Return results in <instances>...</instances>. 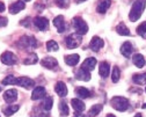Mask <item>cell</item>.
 <instances>
[{"mask_svg": "<svg viewBox=\"0 0 146 117\" xmlns=\"http://www.w3.org/2000/svg\"><path fill=\"white\" fill-rule=\"evenodd\" d=\"M45 95H46V90L44 87H42V86L35 87L33 90V94H31V100H34V101L41 100L43 97H45Z\"/></svg>", "mask_w": 146, "mask_h": 117, "instance_id": "11", "label": "cell"}, {"mask_svg": "<svg viewBox=\"0 0 146 117\" xmlns=\"http://www.w3.org/2000/svg\"><path fill=\"white\" fill-rule=\"evenodd\" d=\"M16 86L23 87L26 89H30L35 86V81L27 76H20V78H16Z\"/></svg>", "mask_w": 146, "mask_h": 117, "instance_id": "8", "label": "cell"}, {"mask_svg": "<svg viewBox=\"0 0 146 117\" xmlns=\"http://www.w3.org/2000/svg\"><path fill=\"white\" fill-rule=\"evenodd\" d=\"M19 109H20V107H19V106H17V104L15 106V104H14V106H9V107H7V108L5 109V111H4V112H5V115H6V116H12V115H14L17 110H19Z\"/></svg>", "mask_w": 146, "mask_h": 117, "instance_id": "31", "label": "cell"}, {"mask_svg": "<svg viewBox=\"0 0 146 117\" xmlns=\"http://www.w3.org/2000/svg\"><path fill=\"white\" fill-rule=\"evenodd\" d=\"M0 90H1V88H0Z\"/></svg>", "mask_w": 146, "mask_h": 117, "instance_id": "47", "label": "cell"}, {"mask_svg": "<svg viewBox=\"0 0 146 117\" xmlns=\"http://www.w3.org/2000/svg\"><path fill=\"white\" fill-rule=\"evenodd\" d=\"M132 52H133V47H132V44L130 42H124L122 44V47H121V53L124 57L130 58L131 55H132Z\"/></svg>", "mask_w": 146, "mask_h": 117, "instance_id": "15", "label": "cell"}, {"mask_svg": "<svg viewBox=\"0 0 146 117\" xmlns=\"http://www.w3.org/2000/svg\"><path fill=\"white\" fill-rule=\"evenodd\" d=\"M116 31H117L119 35H122V36H127V35H130V30H129V28H127L124 23H119V25L117 26V28H116Z\"/></svg>", "mask_w": 146, "mask_h": 117, "instance_id": "28", "label": "cell"}, {"mask_svg": "<svg viewBox=\"0 0 146 117\" xmlns=\"http://www.w3.org/2000/svg\"><path fill=\"white\" fill-rule=\"evenodd\" d=\"M119 78H121V70L117 66H115L113 68V73H111V80H113V82H117L119 80Z\"/></svg>", "mask_w": 146, "mask_h": 117, "instance_id": "32", "label": "cell"}, {"mask_svg": "<svg viewBox=\"0 0 146 117\" xmlns=\"http://www.w3.org/2000/svg\"><path fill=\"white\" fill-rule=\"evenodd\" d=\"M132 81L136 85H146V73H140V74H135L132 76Z\"/></svg>", "mask_w": 146, "mask_h": 117, "instance_id": "25", "label": "cell"}, {"mask_svg": "<svg viewBox=\"0 0 146 117\" xmlns=\"http://www.w3.org/2000/svg\"><path fill=\"white\" fill-rule=\"evenodd\" d=\"M59 111H60V116H63V117H66V116L70 114V109H68L66 102L62 101V102L59 103Z\"/></svg>", "mask_w": 146, "mask_h": 117, "instance_id": "30", "label": "cell"}, {"mask_svg": "<svg viewBox=\"0 0 146 117\" xmlns=\"http://www.w3.org/2000/svg\"><path fill=\"white\" fill-rule=\"evenodd\" d=\"M137 33L140 35V36H146V21L140 23L137 28Z\"/></svg>", "mask_w": 146, "mask_h": 117, "instance_id": "35", "label": "cell"}, {"mask_svg": "<svg viewBox=\"0 0 146 117\" xmlns=\"http://www.w3.org/2000/svg\"><path fill=\"white\" fill-rule=\"evenodd\" d=\"M0 60H1V63L5 65L12 66L17 62V58L12 51H5L1 56H0Z\"/></svg>", "mask_w": 146, "mask_h": 117, "instance_id": "6", "label": "cell"}, {"mask_svg": "<svg viewBox=\"0 0 146 117\" xmlns=\"http://www.w3.org/2000/svg\"><path fill=\"white\" fill-rule=\"evenodd\" d=\"M17 47H19L20 49H35L37 48V41L35 40V37L33 36H22L19 42H17Z\"/></svg>", "mask_w": 146, "mask_h": 117, "instance_id": "3", "label": "cell"}, {"mask_svg": "<svg viewBox=\"0 0 146 117\" xmlns=\"http://www.w3.org/2000/svg\"><path fill=\"white\" fill-rule=\"evenodd\" d=\"M81 42H82V37L78 33L71 34V35H68L65 38V43H66V47L68 49H76V48H78L81 44Z\"/></svg>", "mask_w": 146, "mask_h": 117, "instance_id": "4", "label": "cell"}, {"mask_svg": "<svg viewBox=\"0 0 146 117\" xmlns=\"http://www.w3.org/2000/svg\"><path fill=\"white\" fill-rule=\"evenodd\" d=\"M72 108L76 110V112H82L85 110V103L81 101V99H72L71 100Z\"/></svg>", "mask_w": 146, "mask_h": 117, "instance_id": "21", "label": "cell"}, {"mask_svg": "<svg viewBox=\"0 0 146 117\" xmlns=\"http://www.w3.org/2000/svg\"><path fill=\"white\" fill-rule=\"evenodd\" d=\"M76 94L80 97V99H88V97L92 95L90 92L85 87H77L76 88Z\"/></svg>", "mask_w": 146, "mask_h": 117, "instance_id": "24", "label": "cell"}, {"mask_svg": "<svg viewBox=\"0 0 146 117\" xmlns=\"http://www.w3.org/2000/svg\"><path fill=\"white\" fill-rule=\"evenodd\" d=\"M0 117H1V116H0Z\"/></svg>", "mask_w": 146, "mask_h": 117, "instance_id": "48", "label": "cell"}, {"mask_svg": "<svg viewBox=\"0 0 146 117\" xmlns=\"http://www.w3.org/2000/svg\"><path fill=\"white\" fill-rule=\"evenodd\" d=\"M29 21H30V17H27L26 20H22L21 22H20V25H22V26H26L27 28L29 27Z\"/></svg>", "mask_w": 146, "mask_h": 117, "instance_id": "38", "label": "cell"}, {"mask_svg": "<svg viewBox=\"0 0 146 117\" xmlns=\"http://www.w3.org/2000/svg\"><path fill=\"white\" fill-rule=\"evenodd\" d=\"M145 6H146V0H136V1L133 3V5H132V7H131L130 14H129L130 21L135 22V21L138 20V19L141 16L144 9H145Z\"/></svg>", "mask_w": 146, "mask_h": 117, "instance_id": "1", "label": "cell"}, {"mask_svg": "<svg viewBox=\"0 0 146 117\" xmlns=\"http://www.w3.org/2000/svg\"><path fill=\"white\" fill-rule=\"evenodd\" d=\"M141 108H143V109H146V103H144V104L141 106Z\"/></svg>", "mask_w": 146, "mask_h": 117, "instance_id": "42", "label": "cell"}, {"mask_svg": "<svg viewBox=\"0 0 146 117\" xmlns=\"http://www.w3.org/2000/svg\"><path fill=\"white\" fill-rule=\"evenodd\" d=\"M41 64H42L43 67H45L48 70H57L58 68L57 59H56V58H53V57H50V56L43 58V59L41 60Z\"/></svg>", "mask_w": 146, "mask_h": 117, "instance_id": "7", "label": "cell"}, {"mask_svg": "<svg viewBox=\"0 0 146 117\" xmlns=\"http://www.w3.org/2000/svg\"><path fill=\"white\" fill-rule=\"evenodd\" d=\"M34 25L38 28V30L41 31H45L48 30L49 28V21L46 17H43V16H37L34 19Z\"/></svg>", "mask_w": 146, "mask_h": 117, "instance_id": "9", "label": "cell"}, {"mask_svg": "<svg viewBox=\"0 0 146 117\" xmlns=\"http://www.w3.org/2000/svg\"><path fill=\"white\" fill-rule=\"evenodd\" d=\"M78 3H84V1H86V0H77Z\"/></svg>", "mask_w": 146, "mask_h": 117, "instance_id": "44", "label": "cell"}, {"mask_svg": "<svg viewBox=\"0 0 146 117\" xmlns=\"http://www.w3.org/2000/svg\"><path fill=\"white\" fill-rule=\"evenodd\" d=\"M38 62V57L36 53H30L29 56H27L23 59V64L25 65H34Z\"/></svg>", "mask_w": 146, "mask_h": 117, "instance_id": "26", "label": "cell"}, {"mask_svg": "<svg viewBox=\"0 0 146 117\" xmlns=\"http://www.w3.org/2000/svg\"><path fill=\"white\" fill-rule=\"evenodd\" d=\"M56 5L59 8H67L70 5V0H56Z\"/></svg>", "mask_w": 146, "mask_h": 117, "instance_id": "36", "label": "cell"}, {"mask_svg": "<svg viewBox=\"0 0 146 117\" xmlns=\"http://www.w3.org/2000/svg\"><path fill=\"white\" fill-rule=\"evenodd\" d=\"M72 26L74 27L76 31H77L78 34H80V35H85V34L88 31V26H87V23L82 20L81 17H79V16L73 17Z\"/></svg>", "mask_w": 146, "mask_h": 117, "instance_id": "5", "label": "cell"}, {"mask_svg": "<svg viewBox=\"0 0 146 117\" xmlns=\"http://www.w3.org/2000/svg\"><path fill=\"white\" fill-rule=\"evenodd\" d=\"M109 72H110V65L107 62H102L100 63V68H99V74L101 75V78L106 79L109 76Z\"/></svg>", "mask_w": 146, "mask_h": 117, "instance_id": "20", "label": "cell"}, {"mask_svg": "<svg viewBox=\"0 0 146 117\" xmlns=\"http://www.w3.org/2000/svg\"><path fill=\"white\" fill-rule=\"evenodd\" d=\"M132 62H133V64H135L138 68H141V67L145 65L144 56L140 55V53H135V55L132 56Z\"/></svg>", "mask_w": 146, "mask_h": 117, "instance_id": "23", "label": "cell"}, {"mask_svg": "<svg viewBox=\"0 0 146 117\" xmlns=\"http://www.w3.org/2000/svg\"><path fill=\"white\" fill-rule=\"evenodd\" d=\"M110 104L114 109L118 111H125L129 108V101L123 96H115L110 100Z\"/></svg>", "mask_w": 146, "mask_h": 117, "instance_id": "2", "label": "cell"}, {"mask_svg": "<svg viewBox=\"0 0 146 117\" xmlns=\"http://www.w3.org/2000/svg\"><path fill=\"white\" fill-rule=\"evenodd\" d=\"M95 65H96V59H95L94 57H89V58H86V59L82 62L81 67L90 72V71H93V70H94Z\"/></svg>", "mask_w": 146, "mask_h": 117, "instance_id": "16", "label": "cell"}, {"mask_svg": "<svg viewBox=\"0 0 146 117\" xmlns=\"http://www.w3.org/2000/svg\"><path fill=\"white\" fill-rule=\"evenodd\" d=\"M5 9H6V7H5V4H4L3 1H0V13L5 12Z\"/></svg>", "mask_w": 146, "mask_h": 117, "instance_id": "39", "label": "cell"}, {"mask_svg": "<svg viewBox=\"0 0 146 117\" xmlns=\"http://www.w3.org/2000/svg\"><path fill=\"white\" fill-rule=\"evenodd\" d=\"M106 117H116V116H115V115H113V114H108Z\"/></svg>", "mask_w": 146, "mask_h": 117, "instance_id": "41", "label": "cell"}, {"mask_svg": "<svg viewBox=\"0 0 146 117\" xmlns=\"http://www.w3.org/2000/svg\"><path fill=\"white\" fill-rule=\"evenodd\" d=\"M58 49H59V47H58V43H57L56 41L51 40V41H48V42H46V50H48V51H50V52H52V51H58Z\"/></svg>", "mask_w": 146, "mask_h": 117, "instance_id": "29", "label": "cell"}, {"mask_svg": "<svg viewBox=\"0 0 146 117\" xmlns=\"http://www.w3.org/2000/svg\"><path fill=\"white\" fill-rule=\"evenodd\" d=\"M25 3H29V1H31V0H23Z\"/></svg>", "mask_w": 146, "mask_h": 117, "instance_id": "45", "label": "cell"}, {"mask_svg": "<svg viewBox=\"0 0 146 117\" xmlns=\"http://www.w3.org/2000/svg\"><path fill=\"white\" fill-rule=\"evenodd\" d=\"M17 99V90L16 89H8L4 93V100L7 103H13Z\"/></svg>", "mask_w": 146, "mask_h": 117, "instance_id": "14", "label": "cell"}, {"mask_svg": "<svg viewBox=\"0 0 146 117\" xmlns=\"http://www.w3.org/2000/svg\"><path fill=\"white\" fill-rule=\"evenodd\" d=\"M89 73H90L89 71H87V70L80 67V68L76 72V78H77L78 80H81V81H89V80H90V74H89Z\"/></svg>", "mask_w": 146, "mask_h": 117, "instance_id": "17", "label": "cell"}, {"mask_svg": "<svg viewBox=\"0 0 146 117\" xmlns=\"http://www.w3.org/2000/svg\"><path fill=\"white\" fill-rule=\"evenodd\" d=\"M54 90H56L57 95L60 97H65L67 95V87L63 81H58L54 86Z\"/></svg>", "mask_w": 146, "mask_h": 117, "instance_id": "19", "label": "cell"}, {"mask_svg": "<svg viewBox=\"0 0 146 117\" xmlns=\"http://www.w3.org/2000/svg\"><path fill=\"white\" fill-rule=\"evenodd\" d=\"M26 7V4L23 0H17V1L13 3L11 6H9V13L11 14H17V13H20L22 9H25Z\"/></svg>", "mask_w": 146, "mask_h": 117, "instance_id": "12", "label": "cell"}, {"mask_svg": "<svg viewBox=\"0 0 146 117\" xmlns=\"http://www.w3.org/2000/svg\"><path fill=\"white\" fill-rule=\"evenodd\" d=\"M110 5H111L110 0H100L99 4H98V6H96V12H98L99 14H104V13L109 9Z\"/></svg>", "mask_w": 146, "mask_h": 117, "instance_id": "18", "label": "cell"}, {"mask_svg": "<svg viewBox=\"0 0 146 117\" xmlns=\"http://www.w3.org/2000/svg\"><path fill=\"white\" fill-rule=\"evenodd\" d=\"M3 85H16V78L12 74L7 75L3 80Z\"/></svg>", "mask_w": 146, "mask_h": 117, "instance_id": "34", "label": "cell"}, {"mask_svg": "<svg viewBox=\"0 0 146 117\" xmlns=\"http://www.w3.org/2000/svg\"><path fill=\"white\" fill-rule=\"evenodd\" d=\"M102 108H103V106H102V104H94L92 108L89 109V111H88L89 117H95V116H98V115L101 112Z\"/></svg>", "mask_w": 146, "mask_h": 117, "instance_id": "27", "label": "cell"}, {"mask_svg": "<svg viewBox=\"0 0 146 117\" xmlns=\"http://www.w3.org/2000/svg\"><path fill=\"white\" fill-rule=\"evenodd\" d=\"M80 60V57L79 55L74 53V55H67L65 57V63L68 65V66H76Z\"/></svg>", "mask_w": 146, "mask_h": 117, "instance_id": "22", "label": "cell"}, {"mask_svg": "<svg viewBox=\"0 0 146 117\" xmlns=\"http://www.w3.org/2000/svg\"><path fill=\"white\" fill-rule=\"evenodd\" d=\"M7 23H8V20L6 17H4V16H0V28H3V27H6L7 26Z\"/></svg>", "mask_w": 146, "mask_h": 117, "instance_id": "37", "label": "cell"}, {"mask_svg": "<svg viewBox=\"0 0 146 117\" xmlns=\"http://www.w3.org/2000/svg\"><path fill=\"white\" fill-rule=\"evenodd\" d=\"M53 26L57 28V31L59 34L65 31V20H64V16L63 15H58L57 17L53 19Z\"/></svg>", "mask_w": 146, "mask_h": 117, "instance_id": "13", "label": "cell"}, {"mask_svg": "<svg viewBox=\"0 0 146 117\" xmlns=\"http://www.w3.org/2000/svg\"><path fill=\"white\" fill-rule=\"evenodd\" d=\"M103 45H104L103 40H102V38H100V37H98V36H94V37L92 38V41H90V43H89L90 50H93L94 52L100 51V50L103 48Z\"/></svg>", "mask_w": 146, "mask_h": 117, "instance_id": "10", "label": "cell"}, {"mask_svg": "<svg viewBox=\"0 0 146 117\" xmlns=\"http://www.w3.org/2000/svg\"><path fill=\"white\" fill-rule=\"evenodd\" d=\"M135 117H143V116H141V114H137Z\"/></svg>", "mask_w": 146, "mask_h": 117, "instance_id": "43", "label": "cell"}, {"mask_svg": "<svg viewBox=\"0 0 146 117\" xmlns=\"http://www.w3.org/2000/svg\"><path fill=\"white\" fill-rule=\"evenodd\" d=\"M73 117H86V116H85V115H82L81 112H77V114H76L74 116H73Z\"/></svg>", "mask_w": 146, "mask_h": 117, "instance_id": "40", "label": "cell"}, {"mask_svg": "<svg viewBox=\"0 0 146 117\" xmlns=\"http://www.w3.org/2000/svg\"><path fill=\"white\" fill-rule=\"evenodd\" d=\"M145 93H146V89H145Z\"/></svg>", "mask_w": 146, "mask_h": 117, "instance_id": "46", "label": "cell"}, {"mask_svg": "<svg viewBox=\"0 0 146 117\" xmlns=\"http://www.w3.org/2000/svg\"><path fill=\"white\" fill-rule=\"evenodd\" d=\"M52 104H53V99L52 97H46V99L43 101V109L44 110H46V111H49V110H51V108H52Z\"/></svg>", "mask_w": 146, "mask_h": 117, "instance_id": "33", "label": "cell"}]
</instances>
